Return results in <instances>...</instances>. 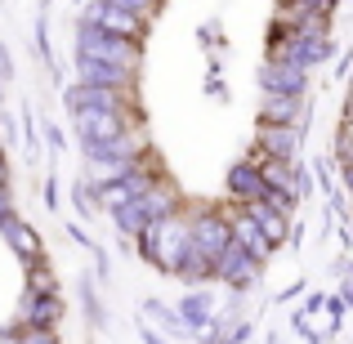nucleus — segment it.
<instances>
[{
    "label": "nucleus",
    "mask_w": 353,
    "mask_h": 344,
    "mask_svg": "<svg viewBox=\"0 0 353 344\" xmlns=\"http://www.w3.org/2000/svg\"><path fill=\"white\" fill-rule=\"evenodd\" d=\"M183 241H188V232H183L179 219H161V224H148L143 228V246L152 250L165 268H183V259L174 255V250H183Z\"/></svg>",
    "instance_id": "nucleus-1"
},
{
    "label": "nucleus",
    "mask_w": 353,
    "mask_h": 344,
    "mask_svg": "<svg viewBox=\"0 0 353 344\" xmlns=\"http://www.w3.org/2000/svg\"><path fill=\"white\" fill-rule=\"evenodd\" d=\"M85 59H94V63H108L112 68L117 63V72H134V63H139V54H134V45H125V41H112L108 32H85Z\"/></svg>",
    "instance_id": "nucleus-2"
},
{
    "label": "nucleus",
    "mask_w": 353,
    "mask_h": 344,
    "mask_svg": "<svg viewBox=\"0 0 353 344\" xmlns=\"http://www.w3.org/2000/svg\"><path fill=\"white\" fill-rule=\"evenodd\" d=\"M81 130H85L94 143H112V139L121 134L117 108H81Z\"/></svg>",
    "instance_id": "nucleus-3"
},
{
    "label": "nucleus",
    "mask_w": 353,
    "mask_h": 344,
    "mask_svg": "<svg viewBox=\"0 0 353 344\" xmlns=\"http://www.w3.org/2000/svg\"><path fill=\"white\" fill-rule=\"evenodd\" d=\"M143 188H152V179L139 174V170H130L121 183H108V188H103V206H134V197Z\"/></svg>",
    "instance_id": "nucleus-4"
},
{
    "label": "nucleus",
    "mask_w": 353,
    "mask_h": 344,
    "mask_svg": "<svg viewBox=\"0 0 353 344\" xmlns=\"http://www.w3.org/2000/svg\"><path fill=\"white\" fill-rule=\"evenodd\" d=\"M250 219H255V228L264 232L268 241H282L286 237V219L277 215V206H268V201H250Z\"/></svg>",
    "instance_id": "nucleus-5"
},
{
    "label": "nucleus",
    "mask_w": 353,
    "mask_h": 344,
    "mask_svg": "<svg viewBox=\"0 0 353 344\" xmlns=\"http://www.w3.org/2000/svg\"><path fill=\"white\" fill-rule=\"evenodd\" d=\"M233 192H237V197H250V201H264L268 197L259 165H237V170H233Z\"/></svg>",
    "instance_id": "nucleus-6"
},
{
    "label": "nucleus",
    "mask_w": 353,
    "mask_h": 344,
    "mask_svg": "<svg viewBox=\"0 0 353 344\" xmlns=\"http://www.w3.org/2000/svg\"><path fill=\"white\" fill-rule=\"evenodd\" d=\"M228 241V228L219 224V219H201L197 224V241H192V250H197V255H219V246H224Z\"/></svg>",
    "instance_id": "nucleus-7"
},
{
    "label": "nucleus",
    "mask_w": 353,
    "mask_h": 344,
    "mask_svg": "<svg viewBox=\"0 0 353 344\" xmlns=\"http://www.w3.org/2000/svg\"><path fill=\"white\" fill-rule=\"evenodd\" d=\"M264 148H268V161H291V152H295V130L264 125Z\"/></svg>",
    "instance_id": "nucleus-8"
},
{
    "label": "nucleus",
    "mask_w": 353,
    "mask_h": 344,
    "mask_svg": "<svg viewBox=\"0 0 353 344\" xmlns=\"http://www.w3.org/2000/svg\"><path fill=\"white\" fill-rule=\"evenodd\" d=\"M237 237L246 241L241 250H246L250 259H264V255H268V237L255 228V219H250V215H241V219H237Z\"/></svg>",
    "instance_id": "nucleus-9"
},
{
    "label": "nucleus",
    "mask_w": 353,
    "mask_h": 344,
    "mask_svg": "<svg viewBox=\"0 0 353 344\" xmlns=\"http://www.w3.org/2000/svg\"><path fill=\"white\" fill-rule=\"evenodd\" d=\"M264 85L273 90V94H295V90L304 85V77H300V72H295V68H291V72H286V68H268Z\"/></svg>",
    "instance_id": "nucleus-10"
},
{
    "label": "nucleus",
    "mask_w": 353,
    "mask_h": 344,
    "mask_svg": "<svg viewBox=\"0 0 353 344\" xmlns=\"http://www.w3.org/2000/svg\"><path fill=\"white\" fill-rule=\"evenodd\" d=\"M99 23H103V27H117V32H125V36L139 32V14H125V9H117V5H103V9H99Z\"/></svg>",
    "instance_id": "nucleus-11"
},
{
    "label": "nucleus",
    "mask_w": 353,
    "mask_h": 344,
    "mask_svg": "<svg viewBox=\"0 0 353 344\" xmlns=\"http://www.w3.org/2000/svg\"><path fill=\"white\" fill-rule=\"evenodd\" d=\"M291 117H295V99L273 94V103H268V112H264V125H282V121H291Z\"/></svg>",
    "instance_id": "nucleus-12"
},
{
    "label": "nucleus",
    "mask_w": 353,
    "mask_h": 344,
    "mask_svg": "<svg viewBox=\"0 0 353 344\" xmlns=\"http://www.w3.org/2000/svg\"><path fill=\"white\" fill-rule=\"evenodd\" d=\"M9 237H14V246H18V255H23V259H36V255H41V241H36L23 224H9Z\"/></svg>",
    "instance_id": "nucleus-13"
},
{
    "label": "nucleus",
    "mask_w": 353,
    "mask_h": 344,
    "mask_svg": "<svg viewBox=\"0 0 353 344\" xmlns=\"http://www.w3.org/2000/svg\"><path fill=\"white\" fill-rule=\"evenodd\" d=\"M14 344H54V336H50V331H41V327H27Z\"/></svg>",
    "instance_id": "nucleus-14"
},
{
    "label": "nucleus",
    "mask_w": 353,
    "mask_h": 344,
    "mask_svg": "<svg viewBox=\"0 0 353 344\" xmlns=\"http://www.w3.org/2000/svg\"><path fill=\"white\" fill-rule=\"evenodd\" d=\"M108 5H117V9H134V14H143V9H152V0H108Z\"/></svg>",
    "instance_id": "nucleus-15"
},
{
    "label": "nucleus",
    "mask_w": 353,
    "mask_h": 344,
    "mask_svg": "<svg viewBox=\"0 0 353 344\" xmlns=\"http://www.w3.org/2000/svg\"><path fill=\"white\" fill-rule=\"evenodd\" d=\"M0 215H9V197H5V192H0Z\"/></svg>",
    "instance_id": "nucleus-16"
},
{
    "label": "nucleus",
    "mask_w": 353,
    "mask_h": 344,
    "mask_svg": "<svg viewBox=\"0 0 353 344\" xmlns=\"http://www.w3.org/2000/svg\"><path fill=\"white\" fill-rule=\"evenodd\" d=\"M0 188H5V170H0Z\"/></svg>",
    "instance_id": "nucleus-17"
},
{
    "label": "nucleus",
    "mask_w": 353,
    "mask_h": 344,
    "mask_svg": "<svg viewBox=\"0 0 353 344\" xmlns=\"http://www.w3.org/2000/svg\"><path fill=\"white\" fill-rule=\"evenodd\" d=\"M349 188H353V170H349Z\"/></svg>",
    "instance_id": "nucleus-18"
}]
</instances>
